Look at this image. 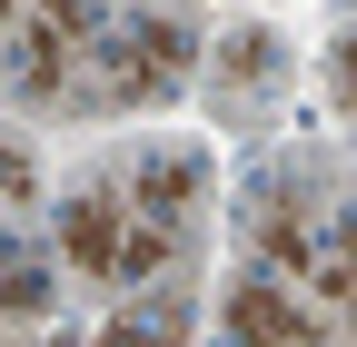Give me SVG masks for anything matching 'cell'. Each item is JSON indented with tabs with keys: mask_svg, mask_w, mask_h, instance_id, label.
<instances>
[{
	"mask_svg": "<svg viewBox=\"0 0 357 347\" xmlns=\"http://www.w3.org/2000/svg\"><path fill=\"white\" fill-rule=\"evenodd\" d=\"M30 199H40V169H30L10 139H0V208H30Z\"/></svg>",
	"mask_w": 357,
	"mask_h": 347,
	"instance_id": "7",
	"label": "cell"
},
{
	"mask_svg": "<svg viewBox=\"0 0 357 347\" xmlns=\"http://www.w3.org/2000/svg\"><path fill=\"white\" fill-rule=\"evenodd\" d=\"M100 347H178V318H169V308H149V318H109Z\"/></svg>",
	"mask_w": 357,
	"mask_h": 347,
	"instance_id": "6",
	"label": "cell"
},
{
	"mask_svg": "<svg viewBox=\"0 0 357 347\" xmlns=\"http://www.w3.org/2000/svg\"><path fill=\"white\" fill-rule=\"evenodd\" d=\"M119 248H129V208H119V189H79L70 208H60V258L79 278H119Z\"/></svg>",
	"mask_w": 357,
	"mask_h": 347,
	"instance_id": "3",
	"label": "cell"
},
{
	"mask_svg": "<svg viewBox=\"0 0 357 347\" xmlns=\"http://www.w3.org/2000/svg\"><path fill=\"white\" fill-rule=\"evenodd\" d=\"M40 318H60V278H50V258L0 238V327H40Z\"/></svg>",
	"mask_w": 357,
	"mask_h": 347,
	"instance_id": "5",
	"label": "cell"
},
{
	"mask_svg": "<svg viewBox=\"0 0 357 347\" xmlns=\"http://www.w3.org/2000/svg\"><path fill=\"white\" fill-rule=\"evenodd\" d=\"M79 90L100 109H139V100H169L178 79H189V30L159 20V10H129V20H100L79 40Z\"/></svg>",
	"mask_w": 357,
	"mask_h": 347,
	"instance_id": "1",
	"label": "cell"
},
{
	"mask_svg": "<svg viewBox=\"0 0 357 347\" xmlns=\"http://www.w3.org/2000/svg\"><path fill=\"white\" fill-rule=\"evenodd\" d=\"M229 347H337V308H318V298H298L278 278H238Z\"/></svg>",
	"mask_w": 357,
	"mask_h": 347,
	"instance_id": "2",
	"label": "cell"
},
{
	"mask_svg": "<svg viewBox=\"0 0 357 347\" xmlns=\"http://www.w3.org/2000/svg\"><path fill=\"white\" fill-rule=\"evenodd\" d=\"M199 189H208V159H199V149H159L139 179L119 189V208H129L139 229H169V238H178V219H189V199H199Z\"/></svg>",
	"mask_w": 357,
	"mask_h": 347,
	"instance_id": "4",
	"label": "cell"
}]
</instances>
